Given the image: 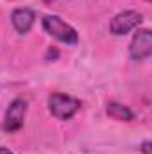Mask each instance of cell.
Segmentation results:
<instances>
[{
  "label": "cell",
  "mask_w": 152,
  "mask_h": 154,
  "mask_svg": "<svg viewBox=\"0 0 152 154\" xmlns=\"http://www.w3.org/2000/svg\"><path fill=\"white\" fill-rule=\"evenodd\" d=\"M43 2H45V4H50V2H54V0H43Z\"/></svg>",
  "instance_id": "10"
},
{
  "label": "cell",
  "mask_w": 152,
  "mask_h": 154,
  "mask_svg": "<svg viewBox=\"0 0 152 154\" xmlns=\"http://www.w3.org/2000/svg\"><path fill=\"white\" fill-rule=\"evenodd\" d=\"M143 16L138 11H122L114 16L109 23V31L114 36H125L131 31H134L141 23Z\"/></svg>",
  "instance_id": "4"
},
{
  "label": "cell",
  "mask_w": 152,
  "mask_h": 154,
  "mask_svg": "<svg viewBox=\"0 0 152 154\" xmlns=\"http://www.w3.org/2000/svg\"><path fill=\"white\" fill-rule=\"evenodd\" d=\"M48 109L57 120H70L81 109V100L65 93H52L48 97Z\"/></svg>",
  "instance_id": "2"
},
{
  "label": "cell",
  "mask_w": 152,
  "mask_h": 154,
  "mask_svg": "<svg viewBox=\"0 0 152 154\" xmlns=\"http://www.w3.org/2000/svg\"><path fill=\"white\" fill-rule=\"evenodd\" d=\"M106 111H108V115L111 116V118L118 120V122H131L134 118V113L127 106H123L120 102H109L108 108H106Z\"/></svg>",
  "instance_id": "7"
},
{
  "label": "cell",
  "mask_w": 152,
  "mask_h": 154,
  "mask_svg": "<svg viewBox=\"0 0 152 154\" xmlns=\"http://www.w3.org/2000/svg\"><path fill=\"white\" fill-rule=\"evenodd\" d=\"M25 115H27V102L23 99H14L7 111H5V118H4V129L7 133H16L23 127L25 122Z\"/></svg>",
  "instance_id": "5"
},
{
  "label": "cell",
  "mask_w": 152,
  "mask_h": 154,
  "mask_svg": "<svg viewBox=\"0 0 152 154\" xmlns=\"http://www.w3.org/2000/svg\"><path fill=\"white\" fill-rule=\"evenodd\" d=\"M0 154H13L9 149H5V147H0Z\"/></svg>",
  "instance_id": "9"
},
{
  "label": "cell",
  "mask_w": 152,
  "mask_h": 154,
  "mask_svg": "<svg viewBox=\"0 0 152 154\" xmlns=\"http://www.w3.org/2000/svg\"><path fill=\"white\" fill-rule=\"evenodd\" d=\"M129 56L132 61H145L152 56V34L149 29H140L134 32L129 45Z\"/></svg>",
  "instance_id": "3"
},
{
  "label": "cell",
  "mask_w": 152,
  "mask_h": 154,
  "mask_svg": "<svg viewBox=\"0 0 152 154\" xmlns=\"http://www.w3.org/2000/svg\"><path fill=\"white\" fill-rule=\"evenodd\" d=\"M43 29L52 38L59 39V41H63L66 45H75L77 41H79V34H77L75 29L72 25H68L66 22H63L56 14H47L43 18Z\"/></svg>",
  "instance_id": "1"
},
{
  "label": "cell",
  "mask_w": 152,
  "mask_h": 154,
  "mask_svg": "<svg viewBox=\"0 0 152 154\" xmlns=\"http://www.w3.org/2000/svg\"><path fill=\"white\" fill-rule=\"evenodd\" d=\"M34 20H36V13L29 7H18L11 14V23L18 34H27L32 29Z\"/></svg>",
  "instance_id": "6"
},
{
  "label": "cell",
  "mask_w": 152,
  "mask_h": 154,
  "mask_svg": "<svg viewBox=\"0 0 152 154\" xmlns=\"http://www.w3.org/2000/svg\"><path fill=\"white\" fill-rule=\"evenodd\" d=\"M145 2H150V0H145Z\"/></svg>",
  "instance_id": "11"
},
{
  "label": "cell",
  "mask_w": 152,
  "mask_h": 154,
  "mask_svg": "<svg viewBox=\"0 0 152 154\" xmlns=\"http://www.w3.org/2000/svg\"><path fill=\"white\" fill-rule=\"evenodd\" d=\"M150 142H143V145H141V152L143 154H150Z\"/></svg>",
  "instance_id": "8"
}]
</instances>
